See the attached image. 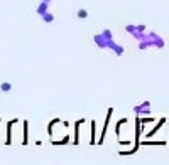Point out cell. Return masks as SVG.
<instances>
[{"label":"cell","instance_id":"6da1fadb","mask_svg":"<svg viewBox=\"0 0 169 165\" xmlns=\"http://www.w3.org/2000/svg\"><path fill=\"white\" fill-rule=\"evenodd\" d=\"M149 106H150V103H149V101H144L142 105L135 106V108H134V111H135V113H140V111H142V115H149V113H150Z\"/></svg>","mask_w":169,"mask_h":165},{"label":"cell","instance_id":"7a4b0ae2","mask_svg":"<svg viewBox=\"0 0 169 165\" xmlns=\"http://www.w3.org/2000/svg\"><path fill=\"white\" fill-rule=\"evenodd\" d=\"M112 108H110V110H108V116H107V125H108V120H110V115H112ZM105 131H107V127H105V128H103V131H102V137H100V140H98V143H102V142H103V137H105Z\"/></svg>","mask_w":169,"mask_h":165},{"label":"cell","instance_id":"3957f363","mask_svg":"<svg viewBox=\"0 0 169 165\" xmlns=\"http://www.w3.org/2000/svg\"><path fill=\"white\" fill-rule=\"evenodd\" d=\"M42 17H44V22H53L54 20V17H53V14H42Z\"/></svg>","mask_w":169,"mask_h":165},{"label":"cell","instance_id":"277c9868","mask_svg":"<svg viewBox=\"0 0 169 165\" xmlns=\"http://www.w3.org/2000/svg\"><path fill=\"white\" fill-rule=\"evenodd\" d=\"M10 89H12L10 83H2V91H10Z\"/></svg>","mask_w":169,"mask_h":165},{"label":"cell","instance_id":"5b68a950","mask_svg":"<svg viewBox=\"0 0 169 165\" xmlns=\"http://www.w3.org/2000/svg\"><path fill=\"white\" fill-rule=\"evenodd\" d=\"M78 17H79V19H85V17H88V12L81 9V10H78Z\"/></svg>","mask_w":169,"mask_h":165},{"label":"cell","instance_id":"8992f818","mask_svg":"<svg viewBox=\"0 0 169 165\" xmlns=\"http://www.w3.org/2000/svg\"><path fill=\"white\" fill-rule=\"evenodd\" d=\"M46 2H51V0H46Z\"/></svg>","mask_w":169,"mask_h":165}]
</instances>
